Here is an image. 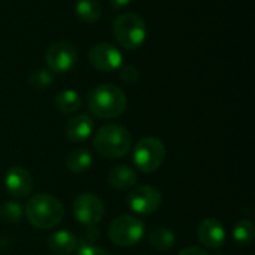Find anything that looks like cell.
Segmentation results:
<instances>
[{
    "mask_svg": "<svg viewBox=\"0 0 255 255\" xmlns=\"http://www.w3.org/2000/svg\"><path fill=\"white\" fill-rule=\"evenodd\" d=\"M133 139L130 131L120 124H106L96 131L93 146L96 152L108 160L124 157L131 148Z\"/></svg>",
    "mask_w": 255,
    "mask_h": 255,
    "instance_id": "cell-3",
    "label": "cell"
},
{
    "mask_svg": "<svg viewBox=\"0 0 255 255\" xmlns=\"http://www.w3.org/2000/svg\"><path fill=\"white\" fill-rule=\"evenodd\" d=\"M90 64L100 72H112L123 66V55L121 51L108 42H100L91 46L88 52Z\"/></svg>",
    "mask_w": 255,
    "mask_h": 255,
    "instance_id": "cell-9",
    "label": "cell"
},
{
    "mask_svg": "<svg viewBox=\"0 0 255 255\" xmlns=\"http://www.w3.org/2000/svg\"><path fill=\"white\" fill-rule=\"evenodd\" d=\"M117 42L128 51L137 49L146 39V25L140 15L133 12L120 13L112 24Z\"/></svg>",
    "mask_w": 255,
    "mask_h": 255,
    "instance_id": "cell-4",
    "label": "cell"
},
{
    "mask_svg": "<svg viewBox=\"0 0 255 255\" xmlns=\"http://www.w3.org/2000/svg\"><path fill=\"white\" fill-rule=\"evenodd\" d=\"M128 208L139 215H149L161 206V193L151 185L136 187L127 197Z\"/></svg>",
    "mask_w": 255,
    "mask_h": 255,
    "instance_id": "cell-10",
    "label": "cell"
},
{
    "mask_svg": "<svg viewBox=\"0 0 255 255\" xmlns=\"http://www.w3.org/2000/svg\"><path fill=\"white\" fill-rule=\"evenodd\" d=\"M178 255H208V253L202 248H197V247H190V248H185L182 250Z\"/></svg>",
    "mask_w": 255,
    "mask_h": 255,
    "instance_id": "cell-25",
    "label": "cell"
},
{
    "mask_svg": "<svg viewBox=\"0 0 255 255\" xmlns=\"http://www.w3.org/2000/svg\"><path fill=\"white\" fill-rule=\"evenodd\" d=\"M109 239L117 247H133L145 235V224L133 215H120L109 224Z\"/></svg>",
    "mask_w": 255,
    "mask_h": 255,
    "instance_id": "cell-6",
    "label": "cell"
},
{
    "mask_svg": "<svg viewBox=\"0 0 255 255\" xmlns=\"http://www.w3.org/2000/svg\"><path fill=\"white\" fill-rule=\"evenodd\" d=\"M93 164V155L87 149H75L66 157V166L72 173H85Z\"/></svg>",
    "mask_w": 255,
    "mask_h": 255,
    "instance_id": "cell-16",
    "label": "cell"
},
{
    "mask_svg": "<svg viewBox=\"0 0 255 255\" xmlns=\"http://www.w3.org/2000/svg\"><path fill=\"white\" fill-rule=\"evenodd\" d=\"M94 128V121L88 115H76L70 118L66 124V136L72 142L87 140Z\"/></svg>",
    "mask_w": 255,
    "mask_h": 255,
    "instance_id": "cell-13",
    "label": "cell"
},
{
    "mask_svg": "<svg viewBox=\"0 0 255 255\" xmlns=\"http://www.w3.org/2000/svg\"><path fill=\"white\" fill-rule=\"evenodd\" d=\"M73 215L81 224L87 227L97 226L105 217L103 202L91 193L79 194L73 202Z\"/></svg>",
    "mask_w": 255,
    "mask_h": 255,
    "instance_id": "cell-7",
    "label": "cell"
},
{
    "mask_svg": "<svg viewBox=\"0 0 255 255\" xmlns=\"http://www.w3.org/2000/svg\"><path fill=\"white\" fill-rule=\"evenodd\" d=\"M90 112L102 120L117 118L127 109V97L124 91L114 84H102L88 94Z\"/></svg>",
    "mask_w": 255,
    "mask_h": 255,
    "instance_id": "cell-1",
    "label": "cell"
},
{
    "mask_svg": "<svg viewBox=\"0 0 255 255\" xmlns=\"http://www.w3.org/2000/svg\"><path fill=\"white\" fill-rule=\"evenodd\" d=\"M233 239L238 245L247 247L254 241V224L248 220H241L233 229Z\"/></svg>",
    "mask_w": 255,
    "mask_h": 255,
    "instance_id": "cell-20",
    "label": "cell"
},
{
    "mask_svg": "<svg viewBox=\"0 0 255 255\" xmlns=\"http://www.w3.org/2000/svg\"><path fill=\"white\" fill-rule=\"evenodd\" d=\"M148 242L152 248L158 251H167L175 247L176 238L175 233L170 229L166 227H157L148 235Z\"/></svg>",
    "mask_w": 255,
    "mask_h": 255,
    "instance_id": "cell-19",
    "label": "cell"
},
{
    "mask_svg": "<svg viewBox=\"0 0 255 255\" xmlns=\"http://www.w3.org/2000/svg\"><path fill=\"white\" fill-rule=\"evenodd\" d=\"M108 184L115 190H128L137 184V173L128 166H115L108 173Z\"/></svg>",
    "mask_w": 255,
    "mask_h": 255,
    "instance_id": "cell-15",
    "label": "cell"
},
{
    "mask_svg": "<svg viewBox=\"0 0 255 255\" xmlns=\"http://www.w3.org/2000/svg\"><path fill=\"white\" fill-rule=\"evenodd\" d=\"M4 187L13 197H27L33 190V178L24 167H10L4 175Z\"/></svg>",
    "mask_w": 255,
    "mask_h": 255,
    "instance_id": "cell-11",
    "label": "cell"
},
{
    "mask_svg": "<svg viewBox=\"0 0 255 255\" xmlns=\"http://www.w3.org/2000/svg\"><path fill=\"white\" fill-rule=\"evenodd\" d=\"M76 255H111L106 250L94 247V245H84L78 250Z\"/></svg>",
    "mask_w": 255,
    "mask_h": 255,
    "instance_id": "cell-24",
    "label": "cell"
},
{
    "mask_svg": "<svg viewBox=\"0 0 255 255\" xmlns=\"http://www.w3.org/2000/svg\"><path fill=\"white\" fill-rule=\"evenodd\" d=\"M75 10L85 24H94L102 15V6L97 0H76Z\"/></svg>",
    "mask_w": 255,
    "mask_h": 255,
    "instance_id": "cell-17",
    "label": "cell"
},
{
    "mask_svg": "<svg viewBox=\"0 0 255 255\" xmlns=\"http://www.w3.org/2000/svg\"><path fill=\"white\" fill-rule=\"evenodd\" d=\"M199 241L208 248H220L226 242V229L215 218H206L197 229Z\"/></svg>",
    "mask_w": 255,
    "mask_h": 255,
    "instance_id": "cell-12",
    "label": "cell"
},
{
    "mask_svg": "<svg viewBox=\"0 0 255 255\" xmlns=\"http://www.w3.org/2000/svg\"><path fill=\"white\" fill-rule=\"evenodd\" d=\"M24 217V208L18 202H6L0 206V220L6 224H16Z\"/></svg>",
    "mask_w": 255,
    "mask_h": 255,
    "instance_id": "cell-21",
    "label": "cell"
},
{
    "mask_svg": "<svg viewBox=\"0 0 255 255\" xmlns=\"http://www.w3.org/2000/svg\"><path fill=\"white\" fill-rule=\"evenodd\" d=\"M139 69L130 64H124L120 67V78L121 81H124L126 84H136L139 81Z\"/></svg>",
    "mask_w": 255,
    "mask_h": 255,
    "instance_id": "cell-23",
    "label": "cell"
},
{
    "mask_svg": "<svg viewBox=\"0 0 255 255\" xmlns=\"http://www.w3.org/2000/svg\"><path fill=\"white\" fill-rule=\"evenodd\" d=\"M24 214L27 215V220L33 227L49 230L61 223L64 209L61 202L55 196L40 193L28 199Z\"/></svg>",
    "mask_w": 255,
    "mask_h": 255,
    "instance_id": "cell-2",
    "label": "cell"
},
{
    "mask_svg": "<svg viewBox=\"0 0 255 255\" xmlns=\"http://www.w3.org/2000/svg\"><path fill=\"white\" fill-rule=\"evenodd\" d=\"M45 60L51 72L66 73L75 66L78 60V51L69 42H55L48 48Z\"/></svg>",
    "mask_w": 255,
    "mask_h": 255,
    "instance_id": "cell-8",
    "label": "cell"
},
{
    "mask_svg": "<svg viewBox=\"0 0 255 255\" xmlns=\"http://www.w3.org/2000/svg\"><path fill=\"white\" fill-rule=\"evenodd\" d=\"M48 245L57 255H69L78 250L79 241L69 230H57L49 235Z\"/></svg>",
    "mask_w": 255,
    "mask_h": 255,
    "instance_id": "cell-14",
    "label": "cell"
},
{
    "mask_svg": "<svg viewBox=\"0 0 255 255\" xmlns=\"http://www.w3.org/2000/svg\"><path fill=\"white\" fill-rule=\"evenodd\" d=\"M166 160V146L157 137H143L133 148V163L139 172L152 173Z\"/></svg>",
    "mask_w": 255,
    "mask_h": 255,
    "instance_id": "cell-5",
    "label": "cell"
},
{
    "mask_svg": "<svg viewBox=\"0 0 255 255\" xmlns=\"http://www.w3.org/2000/svg\"><path fill=\"white\" fill-rule=\"evenodd\" d=\"M130 1H131V0H111V6H112L114 9H123V7H126V6H128Z\"/></svg>",
    "mask_w": 255,
    "mask_h": 255,
    "instance_id": "cell-26",
    "label": "cell"
},
{
    "mask_svg": "<svg viewBox=\"0 0 255 255\" xmlns=\"http://www.w3.org/2000/svg\"><path fill=\"white\" fill-rule=\"evenodd\" d=\"M55 106L61 114H73L81 109L82 100L75 90H63L55 96Z\"/></svg>",
    "mask_w": 255,
    "mask_h": 255,
    "instance_id": "cell-18",
    "label": "cell"
},
{
    "mask_svg": "<svg viewBox=\"0 0 255 255\" xmlns=\"http://www.w3.org/2000/svg\"><path fill=\"white\" fill-rule=\"evenodd\" d=\"M54 76L49 69H36L28 75V84L36 90H45L51 85Z\"/></svg>",
    "mask_w": 255,
    "mask_h": 255,
    "instance_id": "cell-22",
    "label": "cell"
}]
</instances>
